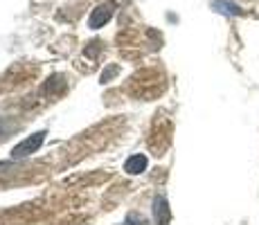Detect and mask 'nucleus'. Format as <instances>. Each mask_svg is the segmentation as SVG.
Returning <instances> with one entry per match:
<instances>
[{
	"mask_svg": "<svg viewBox=\"0 0 259 225\" xmlns=\"http://www.w3.org/2000/svg\"><path fill=\"white\" fill-rule=\"evenodd\" d=\"M43 140H46V131H38V133L29 135V138H25L21 144H16V147L12 149V158L18 160V158H25V156H29V153H34L43 144Z\"/></svg>",
	"mask_w": 259,
	"mask_h": 225,
	"instance_id": "1",
	"label": "nucleus"
},
{
	"mask_svg": "<svg viewBox=\"0 0 259 225\" xmlns=\"http://www.w3.org/2000/svg\"><path fill=\"white\" fill-rule=\"evenodd\" d=\"M113 9H115V3H104V5H99V7H95L91 18H88V27L99 29L104 23H108L113 16Z\"/></svg>",
	"mask_w": 259,
	"mask_h": 225,
	"instance_id": "2",
	"label": "nucleus"
},
{
	"mask_svg": "<svg viewBox=\"0 0 259 225\" xmlns=\"http://www.w3.org/2000/svg\"><path fill=\"white\" fill-rule=\"evenodd\" d=\"M153 214H156V223L158 225H167L171 221V209H169V203L165 196H158L156 203H153Z\"/></svg>",
	"mask_w": 259,
	"mask_h": 225,
	"instance_id": "3",
	"label": "nucleus"
},
{
	"mask_svg": "<svg viewBox=\"0 0 259 225\" xmlns=\"http://www.w3.org/2000/svg\"><path fill=\"white\" fill-rule=\"evenodd\" d=\"M124 169H126V173H131V176H136V173H142L144 169H147V156H142V153H136V156H131L126 160V164H124Z\"/></svg>",
	"mask_w": 259,
	"mask_h": 225,
	"instance_id": "4",
	"label": "nucleus"
},
{
	"mask_svg": "<svg viewBox=\"0 0 259 225\" xmlns=\"http://www.w3.org/2000/svg\"><path fill=\"white\" fill-rule=\"evenodd\" d=\"M214 9L221 14H232V16H239V14H241V7L235 3H228V0H217V3H214Z\"/></svg>",
	"mask_w": 259,
	"mask_h": 225,
	"instance_id": "5",
	"label": "nucleus"
},
{
	"mask_svg": "<svg viewBox=\"0 0 259 225\" xmlns=\"http://www.w3.org/2000/svg\"><path fill=\"white\" fill-rule=\"evenodd\" d=\"M9 128H12V124H9L7 119H0V140H3L5 135L9 133Z\"/></svg>",
	"mask_w": 259,
	"mask_h": 225,
	"instance_id": "6",
	"label": "nucleus"
}]
</instances>
